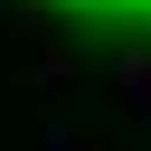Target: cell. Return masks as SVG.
Returning <instances> with one entry per match:
<instances>
[{"label": "cell", "mask_w": 151, "mask_h": 151, "mask_svg": "<svg viewBox=\"0 0 151 151\" xmlns=\"http://www.w3.org/2000/svg\"><path fill=\"white\" fill-rule=\"evenodd\" d=\"M57 9H76V19H104V28H132V38H151V0H57Z\"/></svg>", "instance_id": "1"}]
</instances>
